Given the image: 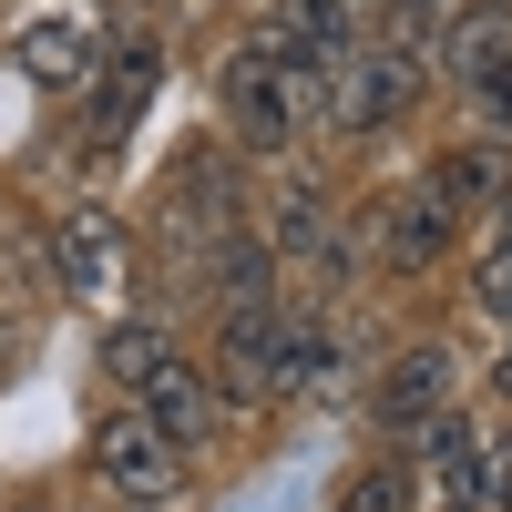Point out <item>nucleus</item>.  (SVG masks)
I'll list each match as a JSON object with an SVG mask.
<instances>
[{"instance_id": "1", "label": "nucleus", "mask_w": 512, "mask_h": 512, "mask_svg": "<svg viewBox=\"0 0 512 512\" xmlns=\"http://www.w3.org/2000/svg\"><path fill=\"white\" fill-rule=\"evenodd\" d=\"M216 93H226V113H236L246 144H287L297 113H308V93H318V72H297L277 41H246V52L216 72Z\"/></svg>"}, {"instance_id": "2", "label": "nucleus", "mask_w": 512, "mask_h": 512, "mask_svg": "<svg viewBox=\"0 0 512 512\" xmlns=\"http://www.w3.org/2000/svg\"><path fill=\"white\" fill-rule=\"evenodd\" d=\"M410 93H420V62L400 52V41H379V52H359V41H349V52L318 72V103H328L338 134H379V123H400Z\"/></svg>"}, {"instance_id": "3", "label": "nucleus", "mask_w": 512, "mask_h": 512, "mask_svg": "<svg viewBox=\"0 0 512 512\" xmlns=\"http://www.w3.org/2000/svg\"><path fill=\"white\" fill-rule=\"evenodd\" d=\"M93 482L113 492V502H134V512H164L185 482H175V441L154 431L144 410H113L103 431H93Z\"/></svg>"}, {"instance_id": "4", "label": "nucleus", "mask_w": 512, "mask_h": 512, "mask_svg": "<svg viewBox=\"0 0 512 512\" xmlns=\"http://www.w3.org/2000/svg\"><path fill=\"white\" fill-rule=\"evenodd\" d=\"M461 400V359L451 349H400L390 369H379V431H420V420H441Z\"/></svg>"}, {"instance_id": "5", "label": "nucleus", "mask_w": 512, "mask_h": 512, "mask_svg": "<svg viewBox=\"0 0 512 512\" xmlns=\"http://www.w3.org/2000/svg\"><path fill=\"white\" fill-rule=\"evenodd\" d=\"M134 400H144V420H154L175 451H195L205 431H216V379H205L195 359H175V349H164V359L134 379Z\"/></svg>"}, {"instance_id": "6", "label": "nucleus", "mask_w": 512, "mask_h": 512, "mask_svg": "<svg viewBox=\"0 0 512 512\" xmlns=\"http://www.w3.org/2000/svg\"><path fill=\"white\" fill-rule=\"evenodd\" d=\"M359 236H369V256H390V267H431V256L451 246V205H441L431 185H410V195H379L369 216H359Z\"/></svg>"}, {"instance_id": "7", "label": "nucleus", "mask_w": 512, "mask_h": 512, "mask_svg": "<svg viewBox=\"0 0 512 512\" xmlns=\"http://www.w3.org/2000/svg\"><path fill=\"white\" fill-rule=\"evenodd\" d=\"M451 72L472 82L492 113H512V11H472V21H451Z\"/></svg>"}, {"instance_id": "8", "label": "nucleus", "mask_w": 512, "mask_h": 512, "mask_svg": "<svg viewBox=\"0 0 512 512\" xmlns=\"http://www.w3.org/2000/svg\"><path fill=\"white\" fill-rule=\"evenodd\" d=\"M267 41H277L297 72H328L338 52H349V0H277V11H267Z\"/></svg>"}, {"instance_id": "9", "label": "nucleus", "mask_w": 512, "mask_h": 512, "mask_svg": "<svg viewBox=\"0 0 512 512\" xmlns=\"http://www.w3.org/2000/svg\"><path fill=\"white\" fill-rule=\"evenodd\" d=\"M52 267H62L72 297H113V277H123V226H113V216H72V226H52Z\"/></svg>"}, {"instance_id": "10", "label": "nucleus", "mask_w": 512, "mask_h": 512, "mask_svg": "<svg viewBox=\"0 0 512 512\" xmlns=\"http://www.w3.org/2000/svg\"><path fill=\"white\" fill-rule=\"evenodd\" d=\"M21 72L41 93H82V82H93V31L82 21H31L21 31Z\"/></svg>"}, {"instance_id": "11", "label": "nucleus", "mask_w": 512, "mask_h": 512, "mask_svg": "<svg viewBox=\"0 0 512 512\" xmlns=\"http://www.w3.org/2000/svg\"><path fill=\"white\" fill-rule=\"evenodd\" d=\"M431 195L451 205V216H472V205H502V195H512V154H502V144H461V154H441Z\"/></svg>"}, {"instance_id": "12", "label": "nucleus", "mask_w": 512, "mask_h": 512, "mask_svg": "<svg viewBox=\"0 0 512 512\" xmlns=\"http://www.w3.org/2000/svg\"><path fill=\"white\" fill-rule=\"evenodd\" d=\"M144 93H154V52H123V62H113V93H103V113H93V144H113L123 123L144 113Z\"/></svg>"}, {"instance_id": "13", "label": "nucleus", "mask_w": 512, "mask_h": 512, "mask_svg": "<svg viewBox=\"0 0 512 512\" xmlns=\"http://www.w3.org/2000/svg\"><path fill=\"white\" fill-rule=\"evenodd\" d=\"M472 297H482V318H512V236L472 256Z\"/></svg>"}, {"instance_id": "14", "label": "nucleus", "mask_w": 512, "mask_h": 512, "mask_svg": "<svg viewBox=\"0 0 512 512\" xmlns=\"http://www.w3.org/2000/svg\"><path fill=\"white\" fill-rule=\"evenodd\" d=\"M103 359H113V379H144V369L164 359V338H154V328H113V338H103Z\"/></svg>"}, {"instance_id": "15", "label": "nucleus", "mask_w": 512, "mask_h": 512, "mask_svg": "<svg viewBox=\"0 0 512 512\" xmlns=\"http://www.w3.org/2000/svg\"><path fill=\"white\" fill-rule=\"evenodd\" d=\"M338 512H410V482H400V472H359Z\"/></svg>"}, {"instance_id": "16", "label": "nucleus", "mask_w": 512, "mask_h": 512, "mask_svg": "<svg viewBox=\"0 0 512 512\" xmlns=\"http://www.w3.org/2000/svg\"><path fill=\"white\" fill-rule=\"evenodd\" d=\"M277 256H318V205H277Z\"/></svg>"}, {"instance_id": "17", "label": "nucleus", "mask_w": 512, "mask_h": 512, "mask_svg": "<svg viewBox=\"0 0 512 512\" xmlns=\"http://www.w3.org/2000/svg\"><path fill=\"white\" fill-rule=\"evenodd\" d=\"M492 390H502V400H512V349H502V369H492Z\"/></svg>"}, {"instance_id": "18", "label": "nucleus", "mask_w": 512, "mask_h": 512, "mask_svg": "<svg viewBox=\"0 0 512 512\" xmlns=\"http://www.w3.org/2000/svg\"><path fill=\"white\" fill-rule=\"evenodd\" d=\"M451 512H472V502H451Z\"/></svg>"}, {"instance_id": "19", "label": "nucleus", "mask_w": 512, "mask_h": 512, "mask_svg": "<svg viewBox=\"0 0 512 512\" xmlns=\"http://www.w3.org/2000/svg\"><path fill=\"white\" fill-rule=\"evenodd\" d=\"M502 236H512V216H502Z\"/></svg>"}]
</instances>
